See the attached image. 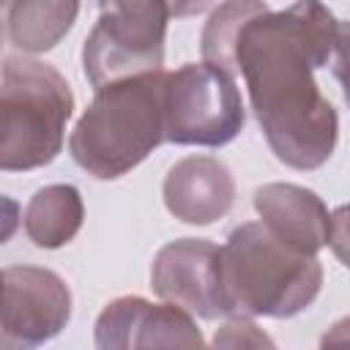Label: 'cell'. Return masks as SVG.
<instances>
[{"label": "cell", "instance_id": "1", "mask_svg": "<svg viewBox=\"0 0 350 350\" xmlns=\"http://www.w3.org/2000/svg\"><path fill=\"white\" fill-rule=\"evenodd\" d=\"M336 30L320 3H224L202 30V63L243 77L271 150L295 170L325 164L336 148V112L312 77L334 57Z\"/></svg>", "mask_w": 350, "mask_h": 350}, {"label": "cell", "instance_id": "2", "mask_svg": "<svg viewBox=\"0 0 350 350\" xmlns=\"http://www.w3.org/2000/svg\"><path fill=\"white\" fill-rule=\"evenodd\" d=\"M164 79L150 71L96 90L68 139L74 161L101 180L134 170L164 142Z\"/></svg>", "mask_w": 350, "mask_h": 350}, {"label": "cell", "instance_id": "3", "mask_svg": "<svg viewBox=\"0 0 350 350\" xmlns=\"http://www.w3.org/2000/svg\"><path fill=\"white\" fill-rule=\"evenodd\" d=\"M320 284L317 257L282 243L260 221L235 227L221 246V287L230 312L293 317L312 306Z\"/></svg>", "mask_w": 350, "mask_h": 350}, {"label": "cell", "instance_id": "4", "mask_svg": "<svg viewBox=\"0 0 350 350\" xmlns=\"http://www.w3.org/2000/svg\"><path fill=\"white\" fill-rule=\"evenodd\" d=\"M74 109L68 82L46 63L8 57L3 66L0 167L33 170L49 164L60 148Z\"/></svg>", "mask_w": 350, "mask_h": 350}, {"label": "cell", "instance_id": "5", "mask_svg": "<svg viewBox=\"0 0 350 350\" xmlns=\"http://www.w3.org/2000/svg\"><path fill=\"white\" fill-rule=\"evenodd\" d=\"M172 5L167 3H109L85 38V79L101 90L129 77L161 71L164 36Z\"/></svg>", "mask_w": 350, "mask_h": 350}, {"label": "cell", "instance_id": "6", "mask_svg": "<svg viewBox=\"0 0 350 350\" xmlns=\"http://www.w3.org/2000/svg\"><path fill=\"white\" fill-rule=\"evenodd\" d=\"M243 129L235 79L208 63H186L164 79V139L175 145H227Z\"/></svg>", "mask_w": 350, "mask_h": 350}, {"label": "cell", "instance_id": "7", "mask_svg": "<svg viewBox=\"0 0 350 350\" xmlns=\"http://www.w3.org/2000/svg\"><path fill=\"white\" fill-rule=\"evenodd\" d=\"M3 347L36 350L71 317V293L66 282L36 265L3 271Z\"/></svg>", "mask_w": 350, "mask_h": 350}, {"label": "cell", "instance_id": "8", "mask_svg": "<svg viewBox=\"0 0 350 350\" xmlns=\"http://www.w3.org/2000/svg\"><path fill=\"white\" fill-rule=\"evenodd\" d=\"M153 293L172 306L213 320L230 314L221 287V246L202 238H180L159 249L150 268Z\"/></svg>", "mask_w": 350, "mask_h": 350}, {"label": "cell", "instance_id": "9", "mask_svg": "<svg viewBox=\"0 0 350 350\" xmlns=\"http://www.w3.org/2000/svg\"><path fill=\"white\" fill-rule=\"evenodd\" d=\"M98 350H213L191 314L172 304L129 295L104 306L96 320Z\"/></svg>", "mask_w": 350, "mask_h": 350}, {"label": "cell", "instance_id": "10", "mask_svg": "<svg viewBox=\"0 0 350 350\" xmlns=\"http://www.w3.org/2000/svg\"><path fill=\"white\" fill-rule=\"evenodd\" d=\"M161 194L175 219L186 224H211L232 208L235 183L219 159L186 156L170 167Z\"/></svg>", "mask_w": 350, "mask_h": 350}, {"label": "cell", "instance_id": "11", "mask_svg": "<svg viewBox=\"0 0 350 350\" xmlns=\"http://www.w3.org/2000/svg\"><path fill=\"white\" fill-rule=\"evenodd\" d=\"M254 208L260 224L295 252L317 254L328 246L331 213L314 191L295 183H265L254 191Z\"/></svg>", "mask_w": 350, "mask_h": 350}, {"label": "cell", "instance_id": "12", "mask_svg": "<svg viewBox=\"0 0 350 350\" xmlns=\"http://www.w3.org/2000/svg\"><path fill=\"white\" fill-rule=\"evenodd\" d=\"M82 227V200L74 186H46L33 194L25 211V232L36 246L57 249Z\"/></svg>", "mask_w": 350, "mask_h": 350}, {"label": "cell", "instance_id": "13", "mask_svg": "<svg viewBox=\"0 0 350 350\" xmlns=\"http://www.w3.org/2000/svg\"><path fill=\"white\" fill-rule=\"evenodd\" d=\"M77 3H11L8 38L25 52L52 49L74 25Z\"/></svg>", "mask_w": 350, "mask_h": 350}, {"label": "cell", "instance_id": "14", "mask_svg": "<svg viewBox=\"0 0 350 350\" xmlns=\"http://www.w3.org/2000/svg\"><path fill=\"white\" fill-rule=\"evenodd\" d=\"M213 350H276L273 339L246 317H232L213 334Z\"/></svg>", "mask_w": 350, "mask_h": 350}, {"label": "cell", "instance_id": "15", "mask_svg": "<svg viewBox=\"0 0 350 350\" xmlns=\"http://www.w3.org/2000/svg\"><path fill=\"white\" fill-rule=\"evenodd\" d=\"M328 246L339 257L345 268H350V205H339L331 213V230H328Z\"/></svg>", "mask_w": 350, "mask_h": 350}, {"label": "cell", "instance_id": "16", "mask_svg": "<svg viewBox=\"0 0 350 350\" xmlns=\"http://www.w3.org/2000/svg\"><path fill=\"white\" fill-rule=\"evenodd\" d=\"M331 60H334V77L339 79L345 101L350 104V19L339 22L336 46H334V57Z\"/></svg>", "mask_w": 350, "mask_h": 350}, {"label": "cell", "instance_id": "17", "mask_svg": "<svg viewBox=\"0 0 350 350\" xmlns=\"http://www.w3.org/2000/svg\"><path fill=\"white\" fill-rule=\"evenodd\" d=\"M317 350H350V317H342L339 323H334L323 334Z\"/></svg>", "mask_w": 350, "mask_h": 350}]
</instances>
